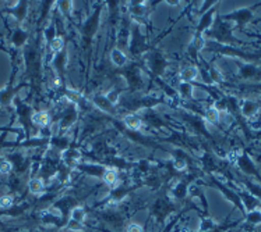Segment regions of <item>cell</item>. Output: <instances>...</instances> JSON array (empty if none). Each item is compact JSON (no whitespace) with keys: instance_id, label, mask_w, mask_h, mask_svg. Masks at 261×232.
Segmentation results:
<instances>
[{"instance_id":"obj_1","label":"cell","mask_w":261,"mask_h":232,"mask_svg":"<svg viewBox=\"0 0 261 232\" xmlns=\"http://www.w3.org/2000/svg\"><path fill=\"white\" fill-rule=\"evenodd\" d=\"M42 38V37H41ZM41 38L30 39V42L22 49V58L25 65V75L32 90L41 92L43 78V50L41 48Z\"/></svg>"},{"instance_id":"obj_6","label":"cell","mask_w":261,"mask_h":232,"mask_svg":"<svg viewBox=\"0 0 261 232\" xmlns=\"http://www.w3.org/2000/svg\"><path fill=\"white\" fill-rule=\"evenodd\" d=\"M155 48V42L151 43L148 41V37L141 32V26L132 22L130 25V37H128L127 50L128 54L133 57V60H137L141 56H144L149 50Z\"/></svg>"},{"instance_id":"obj_29","label":"cell","mask_w":261,"mask_h":232,"mask_svg":"<svg viewBox=\"0 0 261 232\" xmlns=\"http://www.w3.org/2000/svg\"><path fill=\"white\" fill-rule=\"evenodd\" d=\"M238 190V193H239L240 202H242V205H243V209H245L246 213H249L251 210H256L258 207H261V202L258 199H256L254 196L250 195L249 192L246 189H236Z\"/></svg>"},{"instance_id":"obj_10","label":"cell","mask_w":261,"mask_h":232,"mask_svg":"<svg viewBox=\"0 0 261 232\" xmlns=\"http://www.w3.org/2000/svg\"><path fill=\"white\" fill-rule=\"evenodd\" d=\"M176 211V202H173L168 196V193L164 196L158 197L156 201L151 205V209H149V213L151 216L154 217L158 224H164L165 220L171 214H175Z\"/></svg>"},{"instance_id":"obj_45","label":"cell","mask_w":261,"mask_h":232,"mask_svg":"<svg viewBox=\"0 0 261 232\" xmlns=\"http://www.w3.org/2000/svg\"><path fill=\"white\" fill-rule=\"evenodd\" d=\"M0 174L2 175H11L13 174V164L7 158H3L0 161Z\"/></svg>"},{"instance_id":"obj_12","label":"cell","mask_w":261,"mask_h":232,"mask_svg":"<svg viewBox=\"0 0 261 232\" xmlns=\"http://www.w3.org/2000/svg\"><path fill=\"white\" fill-rule=\"evenodd\" d=\"M141 185L143 184L132 185L127 184V182H120L116 188L111 189L109 195H108L103 201L99 202L98 206H108V205H109V206H115V205H119V203H122L132 192L141 188Z\"/></svg>"},{"instance_id":"obj_17","label":"cell","mask_w":261,"mask_h":232,"mask_svg":"<svg viewBox=\"0 0 261 232\" xmlns=\"http://www.w3.org/2000/svg\"><path fill=\"white\" fill-rule=\"evenodd\" d=\"M50 65L54 67L55 73H56V78L58 82L56 84L60 85L62 88L66 86V75H67V64H69V52H67V46L59 52L58 54H55L52 60H50Z\"/></svg>"},{"instance_id":"obj_40","label":"cell","mask_w":261,"mask_h":232,"mask_svg":"<svg viewBox=\"0 0 261 232\" xmlns=\"http://www.w3.org/2000/svg\"><path fill=\"white\" fill-rule=\"evenodd\" d=\"M203 118L204 121L208 122V124H213V125H217L221 122V113H219L213 105L208 106L207 109L203 111Z\"/></svg>"},{"instance_id":"obj_33","label":"cell","mask_w":261,"mask_h":232,"mask_svg":"<svg viewBox=\"0 0 261 232\" xmlns=\"http://www.w3.org/2000/svg\"><path fill=\"white\" fill-rule=\"evenodd\" d=\"M70 143H71V141L66 135H52L50 139H49V149L62 153L66 149H69L71 146Z\"/></svg>"},{"instance_id":"obj_16","label":"cell","mask_w":261,"mask_h":232,"mask_svg":"<svg viewBox=\"0 0 261 232\" xmlns=\"http://www.w3.org/2000/svg\"><path fill=\"white\" fill-rule=\"evenodd\" d=\"M234 164L236 167L246 175V177H251V178H256L257 181L261 182V174L258 169H257V164L254 163V160L251 158L247 150H242L240 153L234 156Z\"/></svg>"},{"instance_id":"obj_9","label":"cell","mask_w":261,"mask_h":232,"mask_svg":"<svg viewBox=\"0 0 261 232\" xmlns=\"http://www.w3.org/2000/svg\"><path fill=\"white\" fill-rule=\"evenodd\" d=\"M260 3H257L254 6H247V7H240V9H236V10L230 11V13H226V14H222L219 16L224 21H228L230 24H234V28H238L240 31H243L246 28V25H249L251 22V20L254 18V10L257 7H260Z\"/></svg>"},{"instance_id":"obj_36","label":"cell","mask_w":261,"mask_h":232,"mask_svg":"<svg viewBox=\"0 0 261 232\" xmlns=\"http://www.w3.org/2000/svg\"><path fill=\"white\" fill-rule=\"evenodd\" d=\"M109 58H111V61H112V64L116 69H123V67H126L128 64L127 54L123 52V49H119L116 46L111 49Z\"/></svg>"},{"instance_id":"obj_27","label":"cell","mask_w":261,"mask_h":232,"mask_svg":"<svg viewBox=\"0 0 261 232\" xmlns=\"http://www.w3.org/2000/svg\"><path fill=\"white\" fill-rule=\"evenodd\" d=\"M243 229L245 231H253L254 228L260 227L261 225V209H256V210H251L249 213H246L245 220L242 222Z\"/></svg>"},{"instance_id":"obj_3","label":"cell","mask_w":261,"mask_h":232,"mask_svg":"<svg viewBox=\"0 0 261 232\" xmlns=\"http://www.w3.org/2000/svg\"><path fill=\"white\" fill-rule=\"evenodd\" d=\"M144 65L134 60L128 63L123 69H117L115 74L122 77L126 82V90L128 95H139L145 89V77H144Z\"/></svg>"},{"instance_id":"obj_48","label":"cell","mask_w":261,"mask_h":232,"mask_svg":"<svg viewBox=\"0 0 261 232\" xmlns=\"http://www.w3.org/2000/svg\"><path fill=\"white\" fill-rule=\"evenodd\" d=\"M164 3H166L168 6H172V7H177V6H180L181 2H179V0H175V2H172V0H165Z\"/></svg>"},{"instance_id":"obj_28","label":"cell","mask_w":261,"mask_h":232,"mask_svg":"<svg viewBox=\"0 0 261 232\" xmlns=\"http://www.w3.org/2000/svg\"><path fill=\"white\" fill-rule=\"evenodd\" d=\"M122 125L132 132H140L145 127L139 114H126L122 117Z\"/></svg>"},{"instance_id":"obj_2","label":"cell","mask_w":261,"mask_h":232,"mask_svg":"<svg viewBox=\"0 0 261 232\" xmlns=\"http://www.w3.org/2000/svg\"><path fill=\"white\" fill-rule=\"evenodd\" d=\"M103 9H105V2H98L96 5H94L92 11L87 16V18L80 26V46L84 56H86L87 71H90L91 56H92V50H94L96 34H98L99 26H101Z\"/></svg>"},{"instance_id":"obj_46","label":"cell","mask_w":261,"mask_h":232,"mask_svg":"<svg viewBox=\"0 0 261 232\" xmlns=\"http://www.w3.org/2000/svg\"><path fill=\"white\" fill-rule=\"evenodd\" d=\"M242 221H234V222H230V224H219L218 227L215 228V229H213V231H207V232H225L226 229H229V228H233L234 225H238V224H240ZM198 232V231H197Z\"/></svg>"},{"instance_id":"obj_42","label":"cell","mask_w":261,"mask_h":232,"mask_svg":"<svg viewBox=\"0 0 261 232\" xmlns=\"http://www.w3.org/2000/svg\"><path fill=\"white\" fill-rule=\"evenodd\" d=\"M69 218L70 220H73V221H77V222H81V224H84V222H86V218H87L86 207L81 206V205L75 206L73 210L70 211ZM69 218H67V220H69Z\"/></svg>"},{"instance_id":"obj_21","label":"cell","mask_w":261,"mask_h":232,"mask_svg":"<svg viewBox=\"0 0 261 232\" xmlns=\"http://www.w3.org/2000/svg\"><path fill=\"white\" fill-rule=\"evenodd\" d=\"M83 150L80 148H75V146H70L69 149H66L64 152L60 153V163L63 164L66 169L74 171L75 167L81 163L83 160Z\"/></svg>"},{"instance_id":"obj_4","label":"cell","mask_w":261,"mask_h":232,"mask_svg":"<svg viewBox=\"0 0 261 232\" xmlns=\"http://www.w3.org/2000/svg\"><path fill=\"white\" fill-rule=\"evenodd\" d=\"M144 57V70L145 73H148L149 82L152 84V81L156 82L162 79V77L165 75L166 70L169 67V58L166 57L165 53L162 52L161 49L154 48L152 50H149L147 54L143 56Z\"/></svg>"},{"instance_id":"obj_13","label":"cell","mask_w":261,"mask_h":232,"mask_svg":"<svg viewBox=\"0 0 261 232\" xmlns=\"http://www.w3.org/2000/svg\"><path fill=\"white\" fill-rule=\"evenodd\" d=\"M127 7V14L132 18V22L137 25L148 26L149 9L148 3L144 0H132V2H124Z\"/></svg>"},{"instance_id":"obj_35","label":"cell","mask_w":261,"mask_h":232,"mask_svg":"<svg viewBox=\"0 0 261 232\" xmlns=\"http://www.w3.org/2000/svg\"><path fill=\"white\" fill-rule=\"evenodd\" d=\"M200 71H198L197 65H187L180 70V73L177 75L179 82H189V84H194L196 79L198 78Z\"/></svg>"},{"instance_id":"obj_52","label":"cell","mask_w":261,"mask_h":232,"mask_svg":"<svg viewBox=\"0 0 261 232\" xmlns=\"http://www.w3.org/2000/svg\"><path fill=\"white\" fill-rule=\"evenodd\" d=\"M260 96H261V90H260Z\"/></svg>"},{"instance_id":"obj_32","label":"cell","mask_w":261,"mask_h":232,"mask_svg":"<svg viewBox=\"0 0 261 232\" xmlns=\"http://www.w3.org/2000/svg\"><path fill=\"white\" fill-rule=\"evenodd\" d=\"M101 217L103 221L108 222V224H111L113 227H122L123 222H124V216H123V213L113 210V209L112 210H111V209H109V210L105 209V210L101 213Z\"/></svg>"},{"instance_id":"obj_5","label":"cell","mask_w":261,"mask_h":232,"mask_svg":"<svg viewBox=\"0 0 261 232\" xmlns=\"http://www.w3.org/2000/svg\"><path fill=\"white\" fill-rule=\"evenodd\" d=\"M233 24H230L228 21H224L219 16H217L215 22H214L213 28L204 35L205 39L208 41H214V42H218L221 45H229V46H239L243 45L242 41L236 39L233 37Z\"/></svg>"},{"instance_id":"obj_49","label":"cell","mask_w":261,"mask_h":232,"mask_svg":"<svg viewBox=\"0 0 261 232\" xmlns=\"http://www.w3.org/2000/svg\"><path fill=\"white\" fill-rule=\"evenodd\" d=\"M253 138H257V139H261V129H257V131L253 132Z\"/></svg>"},{"instance_id":"obj_34","label":"cell","mask_w":261,"mask_h":232,"mask_svg":"<svg viewBox=\"0 0 261 232\" xmlns=\"http://www.w3.org/2000/svg\"><path fill=\"white\" fill-rule=\"evenodd\" d=\"M28 192L31 195L37 196V197H41V196L46 195V185L43 182L39 177H32L28 180Z\"/></svg>"},{"instance_id":"obj_44","label":"cell","mask_w":261,"mask_h":232,"mask_svg":"<svg viewBox=\"0 0 261 232\" xmlns=\"http://www.w3.org/2000/svg\"><path fill=\"white\" fill-rule=\"evenodd\" d=\"M13 206H14V196L11 193H6V195L0 196V210H9Z\"/></svg>"},{"instance_id":"obj_38","label":"cell","mask_w":261,"mask_h":232,"mask_svg":"<svg viewBox=\"0 0 261 232\" xmlns=\"http://www.w3.org/2000/svg\"><path fill=\"white\" fill-rule=\"evenodd\" d=\"M102 182L109 186L111 189L116 188L117 185L120 184V174H119V170L113 169V167H108L107 173L102 177Z\"/></svg>"},{"instance_id":"obj_47","label":"cell","mask_w":261,"mask_h":232,"mask_svg":"<svg viewBox=\"0 0 261 232\" xmlns=\"http://www.w3.org/2000/svg\"><path fill=\"white\" fill-rule=\"evenodd\" d=\"M126 232H144V228L141 227L140 224L132 222V224H128L127 228H126Z\"/></svg>"},{"instance_id":"obj_43","label":"cell","mask_w":261,"mask_h":232,"mask_svg":"<svg viewBox=\"0 0 261 232\" xmlns=\"http://www.w3.org/2000/svg\"><path fill=\"white\" fill-rule=\"evenodd\" d=\"M122 92L123 89L120 86H113V88H111V89L108 90L107 93H105V96H107L108 101L111 102V103L117 106L119 105V102H120V97H122Z\"/></svg>"},{"instance_id":"obj_51","label":"cell","mask_w":261,"mask_h":232,"mask_svg":"<svg viewBox=\"0 0 261 232\" xmlns=\"http://www.w3.org/2000/svg\"><path fill=\"white\" fill-rule=\"evenodd\" d=\"M2 160H3V158H2V157H0V161H2Z\"/></svg>"},{"instance_id":"obj_15","label":"cell","mask_w":261,"mask_h":232,"mask_svg":"<svg viewBox=\"0 0 261 232\" xmlns=\"http://www.w3.org/2000/svg\"><path fill=\"white\" fill-rule=\"evenodd\" d=\"M79 118H80V110H79L77 105L67 102L64 105L62 113H60V117H59L58 135H64L75 122L79 121Z\"/></svg>"},{"instance_id":"obj_7","label":"cell","mask_w":261,"mask_h":232,"mask_svg":"<svg viewBox=\"0 0 261 232\" xmlns=\"http://www.w3.org/2000/svg\"><path fill=\"white\" fill-rule=\"evenodd\" d=\"M13 106H14V109H16L17 121H18V124L21 125L25 139H30V138L32 137H38L39 131L32 125V121H31V117L32 114H34V109H32V106L25 103V102H22L18 96H17L16 99L13 101Z\"/></svg>"},{"instance_id":"obj_39","label":"cell","mask_w":261,"mask_h":232,"mask_svg":"<svg viewBox=\"0 0 261 232\" xmlns=\"http://www.w3.org/2000/svg\"><path fill=\"white\" fill-rule=\"evenodd\" d=\"M176 93L180 96L183 101L194 102V84H189V82H179Z\"/></svg>"},{"instance_id":"obj_20","label":"cell","mask_w":261,"mask_h":232,"mask_svg":"<svg viewBox=\"0 0 261 232\" xmlns=\"http://www.w3.org/2000/svg\"><path fill=\"white\" fill-rule=\"evenodd\" d=\"M90 103L92 106H95L96 109L99 111H102L103 114L111 117H117L120 110L117 109V106H115L113 103L108 101V97L105 96V93H94V95L90 97Z\"/></svg>"},{"instance_id":"obj_41","label":"cell","mask_w":261,"mask_h":232,"mask_svg":"<svg viewBox=\"0 0 261 232\" xmlns=\"http://www.w3.org/2000/svg\"><path fill=\"white\" fill-rule=\"evenodd\" d=\"M240 184L245 186V189L253 195L256 199L261 202V184L258 182H254V181L249 180V178H243V180H240Z\"/></svg>"},{"instance_id":"obj_25","label":"cell","mask_w":261,"mask_h":232,"mask_svg":"<svg viewBox=\"0 0 261 232\" xmlns=\"http://www.w3.org/2000/svg\"><path fill=\"white\" fill-rule=\"evenodd\" d=\"M261 110L260 102L253 101V99H242L239 101V111L240 116L246 120H253L258 116Z\"/></svg>"},{"instance_id":"obj_37","label":"cell","mask_w":261,"mask_h":232,"mask_svg":"<svg viewBox=\"0 0 261 232\" xmlns=\"http://www.w3.org/2000/svg\"><path fill=\"white\" fill-rule=\"evenodd\" d=\"M56 7L60 11V14L67 22L73 21V14H74V2L63 0V2H56Z\"/></svg>"},{"instance_id":"obj_24","label":"cell","mask_w":261,"mask_h":232,"mask_svg":"<svg viewBox=\"0 0 261 232\" xmlns=\"http://www.w3.org/2000/svg\"><path fill=\"white\" fill-rule=\"evenodd\" d=\"M30 42V32L22 28V26L17 25L10 34V45L11 49L10 50H20V49H24V46Z\"/></svg>"},{"instance_id":"obj_19","label":"cell","mask_w":261,"mask_h":232,"mask_svg":"<svg viewBox=\"0 0 261 232\" xmlns=\"http://www.w3.org/2000/svg\"><path fill=\"white\" fill-rule=\"evenodd\" d=\"M28 9H30V3L25 0L21 2H10V5H7L3 13L11 16L17 21V25L22 26V22L25 21L28 16Z\"/></svg>"},{"instance_id":"obj_26","label":"cell","mask_w":261,"mask_h":232,"mask_svg":"<svg viewBox=\"0 0 261 232\" xmlns=\"http://www.w3.org/2000/svg\"><path fill=\"white\" fill-rule=\"evenodd\" d=\"M173 160H172V169L177 171V173H185L190 169L192 165V158L189 157V154L181 150V149H175L173 152Z\"/></svg>"},{"instance_id":"obj_11","label":"cell","mask_w":261,"mask_h":232,"mask_svg":"<svg viewBox=\"0 0 261 232\" xmlns=\"http://www.w3.org/2000/svg\"><path fill=\"white\" fill-rule=\"evenodd\" d=\"M197 180V174L196 173H189L185 177H181L179 180L176 181L175 184L172 185L169 190H168V196L171 197L172 201L179 203L183 202L189 196V189H190V185L194 184V181Z\"/></svg>"},{"instance_id":"obj_30","label":"cell","mask_w":261,"mask_h":232,"mask_svg":"<svg viewBox=\"0 0 261 232\" xmlns=\"http://www.w3.org/2000/svg\"><path fill=\"white\" fill-rule=\"evenodd\" d=\"M32 125L37 128L38 131L41 129H45V128H49V124H50V114H49L48 110H37L34 111V114L31 117Z\"/></svg>"},{"instance_id":"obj_14","label":"cell","mask_w":261,"mask_h":232,"mask_svg":"<svg viewBox=\"0 0 261 232\" xmlns=\"http://www.w3.org/2000/svg\"><path fill=\"white\" fill-rule=\"evenodd\" d=\"M210 185L214 186L215 189H218L219 192L222 193V196H224L225 199H226L228 202H230V203H232V205H233V206L236 207L242 214H243V217L246 216V211L245 209H243L242 202H240L238 190L233 189V188H230V186H228L226 184H224V182L218 178V175H215V174H210Z\"/></svg>"},{"instance_id":"obj_22","label":"cell","mask_w":261,"mask_h":232,"mask_svg":"<svg viewBox=\"0 0 261 232\" xmlns=\"http://www.w3.org/2000/svg\"><path fill=\"white\" fill-rule=\"evenodd\" d=\"M233 63L238 67V74L245 81H256L261 78V69L254 63H246L240 60H233Z\"/></svg>"},{"instance_id":"obj_50","label":"cell","mask_w":261,"mask_h":232,"mask_svg":"<svg viewBox=\"0 0 261 232\" xmlns=\"http://www.w3.org/2000/svg\"><path fill=\"white\" fill-rule=\"evenodd\" d=\"M0 50H3V52L7 53V54H10V49L5 48V46H2V45H0Z\"/></svg>"},{"instance_id":"obj_8","label":"cell","mask_w":261,"mask_h":232,"mask_svg":"<svg viewBox=\"0 0 261 232\" xmlns=\"http://www.w3.org/2000/svg\"><path fill=\"white\" fill-rule=\"evenodd\" d=\"M11 60H13V71H11L10 79H9L7 85L0 89V107H3V109L13 106V101L17 97L18 92H20L22 88L30 86V84L25 82V81L21 82V84L14 85L16 84L17 73H18V64L16 63V60H14V58H11Z\"/></svg>"},{"instance_id":"obj_31","label":"cell","mask_w":261,"mask_h":232,"mask_svg":"<svg viewBox=\"0 0 261 232\" xmlns=\"http://www.w3.org/2000/svg\"><path fill=\"white\" fill-rule=\"evenodd\" d=\"M204 67H205V71H207L208 79L211 85H217V84H224L225 82V75L224 73L221 71L219 67H217L214 63H205L203 61Z\"/></svg>"},{"instance_id":"obj_18","label":"cell","mask_w":261,"mask_h":232,"mask_svg":"<svg viewBox=\"0 0 261 232\" xmlns=\"http://www.w3.org/2000/svg\"><path fill=\"white\" fill-rule=\"evenodd\" d=\"M218 6L219 3L217 6H214L213 9H210V10L205 11L204 14L200 16L197 25H196L194 35H197V37H204V35L213 28L214 22H215V18L218 16Z\"/></svg>"},{"instance_id":"obj_23","label":"cell","mask_w":261,"mask_h":232,"mask_svg":"<svg viewBox=\"0 0 261 232\" xmlns=\"http://www.w3.org/2000/svg\"><path fill=\"white\" fill-rule=\"evenodd\" d=\"M108 165L102 163H83L81 161L77 167H75L74 171H79L81 174L90 175V177H94V178H98V180H102L103 174L107 173Z\"/></svg>"}]
</instances>
